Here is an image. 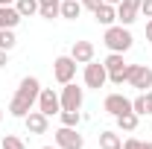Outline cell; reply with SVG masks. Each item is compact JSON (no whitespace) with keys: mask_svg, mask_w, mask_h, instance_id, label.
I'll use <instances>...</instances> for the list:
<instances>
[{"mask_svg":"<svg viewBox=\"0 0 152 149\" xmlns=\"http://www.w3.org/2000/svg\"><path fill=\"white\" fill-rule=\"evenodd\" d=\"M114 120H117V129L120 131H134L137 123H140V117L134 111H126V114H120V117H114Z\"/></svg>","mask_w":152,"mask_h":149,"instance_id":"obj_18","label":"cell"},{"mask_svg":"<svg viewBox=\"0 0 152 149\" xmlns=\"http://www.w3.org/2000/svg\"><path fill=\"white\" fill-rule=\"evenodd\" d=\"M0 149H26V143H23L20 137H15V134H6L3 143H0Z\"/></svg>","mask_w":152,"mask_h":149,"instance_id":"obj_23","label":"cell"},{"mask_svg":"<svg viewBox=\"0 0 152 149\" xmlns=\"http://www.w3.org/2000/svg\"><path fill=\"white\" fill-rule=\"evenodd\" d=\"M38 15L44 20H53L61 15V0H38Z\"/></svg>","mask_w":152,"mask_h":149,"instance_id":"obj_15","label":"cell"},{"mask_svg":"<svg viewBox=\"0 0 152 149\" xmlns=\"http://www.w3.org/2000/svg\"><path fill=\"white\" fill-rule=\"evenodd\" d=\"M102 6V0H82V9H91V12H96Z\"/></svg>","mask_w":152,"mask_h":149,"instance_id":"obj_26","label":"cell"},{"mask_svg":"<svg viewBox=\"0 0 152 149\" xmlns=\"http://www.w3.org/2000/svg\"><path fill=\"white\" fill-rule=\"evenodd\" d=\"M146 41H149V44H152V18L146 20Z\"/></svg>","mask_w":152,"mask_h":149,"instance_id":"obj_29","label":"cell"},{"mask_svg":"<svg viewBox=\"0 0 152 149\" xmlns=\"http://www.w3.org/2000/svg\"><path fill=\"white\" fill-rule=\"evenodd\" d=\"M146 108H149V114H152V88L146 91Z\"/></svg>","mask_w":152,"mask_h":149,"instance_id":"obj_30","label":"cell"},{"mask_svg":"<svg viewBox=\"0 0 152 149\" xmlns=\"http://www.w3.org/2000/svg\"><path fill=\"white\" fill-rule=\"evenodd\" d=\"M0 6H15V0H0Z\"/></svg>","mask_w":152,"mask_h":149,"instance_id":"obj_31","label":"cell"},{"mask_svg":"<svg viewBox=\"0 0 152 149\" xmlns=\"http://www.w3.org/2000/svg\"><path fill=\"white\" fill-rule=\"evenodd\" d=\"M79 120H82V114L79 111H61V126H79Z\"/></svg>","mask_w":152,"mask_h":149,"instance_id":"obj_24","label":"cell"},{"mask_svg":"<svg viewBox=\"0 0 152 149\" xmlns=\"http://www.w3.org/2000/svg\"><path fill=\"white\" fill-rule=\"evenodd\" d=\"M38 93H41V82L35 76H23L18 91H15V96H12V102H9V114L23 120L26 114L32 111V105L38 102Z\"/></svg>","mask_w":152,"mask_h":149,"instance_id":"obj_1","label":"cell"},{"mask_svg":"<svg viewBox=\"0 0 152 149\" xmlns=\"http://www.w3.org/2000/svg\"><path fill=\"white\" fill-rule=\"evenodd\" d=\"M0 123H3V108H0Z\"/></svg>","mask_w":152,"mask_h":149,"instance_id":"obj_35","label":"cell"},{"mask_svg":"<svg viewBox=\"0 0 152 149\" xmlns=\"http://www.w3.org/2000/svg\"><path fill=\"white\" fill-rule=\"evenodd\" d=\"M140 15L152 18V0H140Z\"/></svg>","mask_w":152,"mask_h":149,"instance_id":"obj_27","label":"cell"},{"mask_svg":"<svg viewBox=\"0 0 152 149\" xmlns=\"http://www.w3.org/2000/svg\"><path fill=\"white\" fill-rule=\"evenodd\" d=\"M53 76H56L58 85L73 82V76H76V61H73V56H58L56 61H53Z\"/></svg>","mask_w":152,"mask_h":149,"instance_id":"obj_5","label":"cell"},{"mask_svg":"<svg viewBox=\"0 0 152 149\" xmlns=\"http://www.w3.org/2000/svg\"><path fill=\"white\" fill-rule=\"evenodd\" d=\"M132 111L137 114V117H143V114H149V108H146V93H137L132 99Z\"/></svg>","mask_w":152,"mask_h":149,"instance_id":"obj_22","label":"cell"},{"mask_svg":"<svg viewBox=\"0 0 152 149\" xmlns=\"http://www.w3.org/2000/svg\"><path fill=\"white\" fill-rule=\"evenodd\" d=\"M123 149H143V140H137V137H126V140H123Z\"/></svg>","mask_w":152,"mask_h":149,"instance_id":"obj_25","label":"cell"},{"mask_svg":"<svg viewBox=\"0 0 152 149\" xmlns=\"http://www.w3.org/2000/svg\"><path fill=\"white\" fill-rule=\"evenodd\" d=\"M99 149H123L120 134L111 131V129H102V131H99Z\"/></svg>","mask_w":152,"mask_h":149,"instance_id":"obj_17","label":"cell"},{"mask_svg":"<svg viewBox=\"0 0 152 149\" xmlns=\"http://www.w3.org/2000/svg\"><path fill=\"white\" fill-rule=\"evenodd\" d=\"M132 88H137L140 93H146L152 88V67L146 64H129V79H126Z\"/></svg>","mask_w":152,"mask_h":149,"instance_id":"obj_4","label":"cell"},{"mask_svg":"<svg viewBox=\"0 0 152 149\" xmlns=\"http://www.w3.org/2000/svg\"><path fill=\"white\" fill-rule=\"evenodd\" d=\"M137 15H140V0H120V3H117V20H120L123 26L134 23Z\"/></svg>","mask_w":152,"mask_h":149,"instance_id":"obj_11","label":"cell"},{"mask_svg":"<svg viewBox=\"0 0 152 149\" xmlns=\"http://www.w3.org/2000/svg\"><path fill=\"white\" fill-rule=\"evenodd\" d=\"M15 9L20 12V18H32L38 15V0H15Z\"/></svg>","mask_w":152,"mask_h":149,"instance_id":"obj_20","label":"cell"},{"mask_svg":"<svg viewBox=\"0 0 152 149\" xmlns=\"http://www.w3.org/2000/svg\"><path fill=\"white\" fill-rule=\"evenodd\" d=\"M41 149H58V146H41Z\"/></svg>","mask_w":152,"mask_h":149,"instance_id":"obj_34","label":"cell"},{"mask_svg":"<svg viewBox=\"0 0 152 149\" xmlns=\"http://www.w3.org/2000/svg\"><path fill=\"white\" fill-rule=\"evenodd\" d=\"M56 146L58 149H82L85 146V137L73 126H61V129H56Z\"/></svg>","mask_w":152,"mask_h":149,"instance_id":"obj_7","label":"cell"},{"mask_svg":"<svg viewBox=\"0 0 152 149\" xmlns=\"http://www.w3.org/2000/svg\"><path fill=\"white\" fill-rule=\"evenodd\" d=\"M58 99H61V111H79L85 93H82V88H76L73 82H67L61 88V93H58Z\"/></svg>","mask_w":152,"mask_h":149,"instance_id":"obj_6","label":"cell"},{"mask_svg":"<svg viewBox=\"0 0 152 149\" xmlns=\"http://www.w3.org/2000/svg\"><path fill=\"white\" fill-rule=\"evenodd\" d=\"M23 126H26L29 134H47V129H50V117L41 114V111H29L26 117H23Z\"/></svg>","mask_w":152,"mask_h":149,"instance_id":"obj_12","label":"cell"},{"mask_svg":"<svg viewBox=\"0 0 152 149\" xmlns=\"http://www.w3.org/2000/svg\"><path fill=\"white\" fill-rule=\"evenodd\" d=\"M82 76H85V85H88V88H96V91L108 82V70H105V64H99V61H88Z\"/></svg>","mask_w":152,"mask_h":149,"instance_id":"obj_8","label":"cell"},{"mask_svg":"<svg viewBox=\"0 0 152 149\" xmlns=\"http://www.w3.org/2000/svg\"><path fill=\"white\" fill-rule=\"evenodd\" d=\"M105 3H111V6H117V3H120V0H105Z\"/></svg>","mask_w":152,"mask_h":149,"instance_id":"obj_33","label":"cell"},{"mask_svg":"<svg viewBox=\"0 0 152 149\" xmlns=\"http://www.w3.org/2000/svg\"><path fill=\"white\" fill-rule=\"evenodd\" d=\"M132 41H134V38H132V32H129L123 23H120V26H114V23H111V26H105L102 44H105L111 53H126V50L132 47Z\"/></svg>","mask_w":152,"mask_h":149,"instance_id":"obj_2","label":"cell"},{"mask_svg":"<svg viewBox=\"0 0 152 149\" xmlns=\"http://www.w3.org/2000/svg\"><path fill=\"white\" fill-rule=\"evenodd\" d=\"M38 111L47 114V117L61 114V99H58V93L53 88H41V93H38Z\"/></svg>","mask_w":152,"mask_h":149,"instance_id":"obj_9","label":"cell"},{"mask_svg":"<svg viewBox=\"0 0 152 149\" xmlns=\"http://www.w3.org/2000/svg\"><path fill=\"white\" fill-rule=\"evenodd\" d=\"M82 15V0H61V18L76 20Z\"/></svg>","mask_w":152,"mask_h":149,"instance_id":"obj_19","label":"cell"},{"mask_svg":"<svg viewBox=\"0 0 152 149\" xmlns=\"http://www.w3.org/2000/svg\"><path fill=\"white\" fill-rule=\"evenodd\" d=\"M105 70H108V82L111 85H123L129 79V64L123 61V53H108V58L102 61Z\"/></svg>","mask_w":152,"mask_h":149,"instance_id":"obj_3","label":"cell"},{"mask_svg":"<svg viewBox=\"0 0 152 149\" xmlns=\"http://www.w3.org/2000/svg\"><path fill=\"white\" fill-rule=\"evenodd\" d=\"M70 56H73L76 64H88V61H94V44H91V41H73Z\"/></svg>","mask_w":152,"mask_h":149,"instance_id":"obj_13","label":"cell"},{"mask_svg":"<svg viewBox=\"0 0 152 149\" xmlns=\"http://www.w3.org/2000/svg\"><path fill=\"white\" fill-rule=\"evenodd\" d=\"M15 44H18V38H15V29H0V50H15Z\"/></svg>","mask_w":152,"mask_h":149,"instance_id":"obj_21","label":"cell"},{"mask_svg":"<svg viewBox=\"0 0 152 149\" xmlns=\"http://www.w3.org/2000/svg\"><path fill=\"white\" fill-rule=\"evenodd\" d=\"M94 18H96V23H102V26H111L114 20H117V6H111V3L102 0V6L94 12Z\"/></svg>","mask_w":152,"mask_h":149,"instance_id":"obj_16","label":"cell"},{"mask_svg":"<svg viewBox=\"0 0 152 149\" xmlns=\"http://www.w3.org/2000/svg\"><path fill=\"white\" fill-rule=\"evenodd\" d=\"M102 108L111 114V117H120V114L132 111V99H129V96H123V93H108V96H105V102H102Z\"/></svg>","mask_w":152,"mask_h":149,"instance_id":"obj_10","label":"cell"},{"mask_svg":"<svg viewBox=\"0 0 152 149\" xmlns=\"http://www.w3.org/2000/svg\"><path fill=\"white\" fill-rule=\"evenodd\" d=\"M6 64H9V53H6V50H0V67H6Z\"/></svg>","mask_w":152,"mask_h":149,"instance_id":"obj_28","label":"cell"},{"mask_svg":"<svg viewBox=\"0 0 152 149\" xmlns=\"http://www.w3.org/2000/svg\"><path fill=\"white\" fill-rule=\"evenodd\" d=\"M20 12L15 9V6H0V29H15L20 23Z\"/></svg>","mask_w":152,"mask_h":149,"instance_id":"obj_14","label":"cell"},{"mask_svg":"<svg viewBox=\"0 0 152 149\" xmlns=\"http://www.w3.org/2000/svg\"><path fill=\"white\" fill-rule=\"evenodd\" d=\"M143 149H152V140H146V143H143Z\"/></svg>","mask_w":152,"mask_h":149,"instance_id":"obj_32","label":"cell"}]
</instances>
